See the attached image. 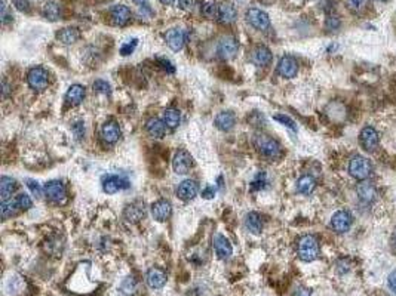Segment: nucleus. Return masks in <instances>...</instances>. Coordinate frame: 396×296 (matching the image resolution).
<instances>
[{
    "label": "nucleus",
    "mask_w": 396,
    "mask_h": 296,
    "mask_svg": "<svg viewBox=\"0 0 396 296\" xmlns=\"http://www.w3.org/2000/svg\"><path fill=\"white\" fill-rule=\"evenodd\" d=\"M254 145L257 151L269 160H278L282 156V145L269 135L257 133L254 138Z\"/></svg>",
    "instance_id": "1"
},
{
    "label": "nucleus",
    "mask_w": 396,
    "mask_h": 296,
    "mask_svg": "<svg viewBox=\"0 0 396 296\" xmlns=\"http://www.w3.org/2000/svg\"><path fill=\"white\" fill-rule=\"evenodd\" d=\"M298 256L304 262H312L319 256V243L315 236H303L298 241Z\"/></svg>",
    "instance_id": "2"
},
{
    "label": "nucleus",
    "mask_w": 396,
    "mask_h": 296,
    "mask_svg": "<svg viewBox=\"0 0 396 296\" xmlns=\"http://www.w3.org/2000/svg\"><path fill=\"white\" fill-rule=\"evenodd\" d=\"M349 172H350V175L355 179L365 181L373 174V165H371V162L367 157L355 156V157H352V160L349 163Z\"/></svg>",
    "instance_id": "3"
},
{
    "label": "nucleus",
    "mask_w": 396,
    "mask_h": 296,
    "mask_svg": "<svg viewBox=\"0 0 396 296\" xmlns=\"http://www.w3.org/2000/svg\"><path fill=\"white\" fill-rule=\"evenodd\" d=\"M43 193L51 201L58 203V204L66 203V200H67V188H66V185L61 181H57V179L46 182L45 187H43Z\"/></svg>",
    "instance_id": "4"
},
{
    "label": "nucleus",
    "mask_w": 396,
    "mask_h": 296,
    "mask_svg": "<svg viewBox=\"0 0 396 296\" xmlns=\"http://www.w3.org/2000/svg\"><path fill=\"white\" fill-rule=\"evenodd\" d=\"M27 82L28 86L34 91H43L48 88L49 83V74L45 68L42 67H34L28 71L27 74Z\"/></svg>",
    "instance_id": "5"
},
{
    "label": "nucleus",
    "mask_w": 396,
    "mask_h": 296,
    "mask_svg": "<svg viewBox=\"0 0 396 296\" xmlns=\"http://www.w3.org/2000/svg\"><path fill=\"white\" fill-rule=\"evenodd\" d=\"M245 18L246 21L255 28V30H260V31H264L270 27V18L269 15L261 10V9H257V7H251L246 10L245 13Z\"/></svg>",
    "instance_id": "6"
},
{
    "label": "nucleus",
    "mask_w": 396,
    "mask_h": 296,
    "mask_svg": "<svg viewBox=\"0 0 396 296\" xmlns=\"http://www.w3.org/2000/svg\"><path fill=\"white\" fill-rule=\"evenodd\" d=\"M193 168V157L186 150H178L172 159V169L177 175H186Z\"/></svg>",
    "instance_id": "7"
},
{
    "label": "nucleus",
    "mask_w": 396,
    "mask_h": 296,
    "mask_svg": "<svg viewBox=\"0 0 396 296\" xmlns=\"http://www.w3.org/2000/svg\"><path fill=\"white\" fill-rule=\"evenodd\" d=\"M129 181L119 175H107L102 178V190L107 194H116L122 190L129 188Z\"/></svg>",
    "instance_id": "8"
},
{
    "label": "nucleus",
    "mask_w": 396,
    "mask_h": 296,
    "mask_svg": "<svg viewBox=\"0 0 396 296\" xmlns=\"http://www.w3.org/2000/svg\"><path fill=\"white\" fill-rule=\"evenodd\" d=\"M239 49V43L233 36H226L220 40L217 52L223 59H232L235 58V55L238 54Z\"/></svg>",
    "instance_id": "9"
},
{
    "label": "nucleus",
    "mask_w": 396,
    "mask_h": 296,
    "mask_svg": "<svg viewBox=\"0 0 396 296\" xmlns=\"http://www.w3.org/2000/svg\"><path fill=\"white\" fill-rule=\"evenodd\" d=\"M352 215L347 212V210H338L332 215L331 218V228L338 233V234H343L346 231L350 230L352 227Z\"/></svg>",
    "instance_id": "10"
},
{
    "label": "nucleus",
    "mask_w": 396,
    "mask_h": 296,
    "mask_svg": "<svg viewBox=\"0 0 396 296\" xmlns=\"http://www.w3.org/2000/svg\"><path fill=\"white\" fill-rule=\"evenodd\" d=\"M165 40H166V45H168L172 51L178 52V51H181L183 46L186 45L187 34H186V31H184L183 28H171V30L166 31V34H165Z\"/></svg>",
    "instance_id": "11"
},
{
    "label": "nucleus",
    "mask_w": 396,
    "mask_h": 296,
    "mask_svg": "<svg viewBox=\"0 0 396 296\" xmlns=\"http://www.w3.org/2000/svg\"><path fill=\"white\" fill-rule=\"evenodd\" d=\"M359 141H361V145L365 151H374L377 147H379V142H380V136L377 133V130L371 126H367L361 130V135H359Z\"/></svg>",
    "instance_id": "12"
},
{
    "label": "nucleus",
    "mask_w": 396,
    "mask_h": 296,
    "mask_svg": "<svg viewBox=\"0 0 396 296\" xmlns=\"http://www.w3.org/2000/svg\"><path fill=\"white\" fill-rule=\"evenodd\" d=\"M278 73L285 79H294L298 73L297 59L291 55H285L278 62Z\"/></svg>",
    "instance_id": "13"
},
{
    "label": "nucleus",
    "mask_w": 396,
    "mask_h": 296,
    "mask_svg": "<svg viewBox=\"0 0 396 296\" xmlns=\"http://www.w3.org/2000/svg\"><path fill=\"white\" fill-rule=\"evenodd\" d=\"M146 213H147L146 204L141 200H135V201L129 203L123 210V216L129 222H140L141 219H144Z\"/></svg>",
    "instance_id": "14"
},
{
    "label": "nucleus",
    "mask_w": 396,
    "mask_h": 296,
    "mask_svg": "<svg viewBox=\"0 0 396 296\" xmlns=\"http://www.w3.org/2000/svg\"><path fill=\"white\" fill-rule=\"evenodd\" d=\"M212 246H214V250H215V255H217L218 259H229L233 255L232 243L223 234H215L214 236Z\"/></svg>",
    "instance_id": "15"
},
{
    "label": "nucleus",
    "mask_w": 396,
    "mask_h": 296,
    "mask_svg": "<svg viewBox=\"0 0 396 296\" xmlns=\"http://www.w3.org/2000/svg\"><path fill=\"white\" fill-rule=\"evenodd\" d=\"M251 61L257 67H266L272 62V52L267 46L258 45L251 52Z\"/></svg>",
    "instance_id": "16"
},
{
    "label": "nucleus",
    "mask_w": 396,
    "mask_h": 296,
    "mask_svg": "<svg viewBox=\"0 0 396 296\" xmlns=\"http://www.w3.org/2000/svg\"><path fill=\"white\" fill-rule=\"evenodd\" d=\"M172 213V206L168 200H158L152 204V215L156 221L165 222Z\"/></svg>",
    "instance_id": "17"
},
{
    "label": "nucleus",
    "mask_w": 396,
    "mask_h": 296,
    "mask_svg": "<svg viewBox=\"0 0 396 296\" xmlns=\"http://www.w3.org/2000/svg\"><path fill=\"white\" fill-rule=\"evenodd\" d=\"M199 193V185L196 181L193 179H186L183 182H180L178 188H177V194L178 197L184 201H189V200H193V198L198 196Z\"/></svg>",
    "instance_id": "18"
},
{
    "label": "nucleus",
    "mask_w": 396,
    "mask_h": 296,
    "mask_svg": "<svg viewBox=\"0 0 396 296\" xmlns=\"http://www.w3.org/2000/svg\"><path fill=\"white\" fill-rule=\"evenodd\" d=\"M146 282L152 289H162L166 285V274L160 268H150L146 274Z\"/></svg>",
    "instance_id": "19"
},
{
    "label": "nucleus",
    "mask_w": 396,
    "mask_h": 296,
    "mask_svg": "<svg viewBox=\"0 0 396 296\" xmlns=\"http://www.w3.org/2000/svg\"><path fill=\"white\" fill-rule=\"evenodd\" d=\"M238 16V10L230 1H223L218 4V21L223 24H232L235 22Z\"/></svg>",
    "instance_id": "20"
},
{
    "label": "nucleus",
    "mask_w": 396,
    "mask_h": 296,
    "mask_svg": "<svg viewBox=\"0 0 396 296\" xmlns=\"http://www.w3.org/2000/svg\"><path fill=\"white\" fill-rule=\"evenodd\" d=\"M110 15H111V21L119 27L128 24V21L131 19V10L125 4H114L110 10Z\"/></svg>",
    "instance_id": "21"
},
{
    "label": "nucleus",
    "mask_w": 396,
    "mask_h": 296,
    "mask_svg": "<svg viewBox=\"0 0 396 296\" xmlns=\"http://www.w3.org/2000/svg\"><path fill=\"white\" fill-rule=\"evenodd\" d=\"M217 129L223 130V132H229L235 127L236 123V116L232 111H221L217 114L215 120H214Z\"/></svg>",
    "instance_id": "22"
},
{
    "label": "nucleus",
    "mask_w": 396,
    "mask_h": 296,
    "mask_svg": "<svg viewBox=\"0 0 396 296\" xmlns=\"http://www.w3.org/2000/svg\"><path fill=\"white\" fill-rule=\"evenodd\" d=\"M166 124H165V121L163 120H160V118H150L147 123H146V132L152 136V138H158V139H160V138H163L165 135H166Z\"/></svg>",
    "instance_id": "23"
},
{
    "label": "nucleus",
    "mask_w": 396,
    "mask_h": 296,
    "mask_svg": "<svg viewBox=\"0 0 396 296\" xmlns=\"http://www.w3.org/2000/svg\"><path fill=\"white\" fill-rule=\"evenodd\" d=\"M101 138L107 144H114L120 138V127L114 121H107L101 127Z\"/></svg>",
    "instance_id": "24"
},
{
    "label": "nucleus",
    "mask_w": 396,
    "mask_h": 296,
    "mask_svg": "<svg viewBox=\"0 0 396 296\" xmlns=\"http://www.w3.org/2000/svg\"><path fill=\"white\" fill-rule=\"evenodd\" d=\"M263 219L257 212H249L245 216V228L252 234H260L263 231Z\"/></svg>",
    "instance_id": "25"
},
{
    "label": "nucleus",
    "mask_w": 396,
    "mask_h": 296,
    "mask_svg": "<svg viewBox=\"0 0 396 296\" xmlns=\"http://www.w3.org/2000/svg\"><path fill=\"white\" fill-rule=\"evenodd\" d=\"M18 188V184L15 179L9 178V177H1L0 179V197L1 201H6V200H10L12 194L16 191Z\"/></svg>",
    "instance_id": "26"
},
{
    "label": "nucleus",
    "mask_w": 396,
    "mask_h": 296,
    "mask_svg": "<svg viewBox=\"0 0 396 296\" xmlns=\"http://www.w3.org/2000/svg\"><path fill=\"white\" fill-rule=\"evenodd\" d=\"M79 37H80V33L75 27H67V28H63L57 33V39L63 45H73L79 40Z\"/></svg>",
    "instance_id": "27"
},
{
    "label": "nucleus",
    "mask_w": 396,
    "mask_h": 296,
    "mask_svg": "<svg viewBox=\"0 0 396 296\" xmlns=\"http://www.w3.org/2000/svg\"><path fill=\"white\" fill-rule=\"evenodd\" d=\"M85 88L82 85H72L66 94V101L70 104V105H79L83 99H85Z\"/></svg>",
    "instance_id": "28"
},
{
    "label": "nucleus",
    "mask_w": 396,
    "mask_h": 296,
    "mask_svg": "<svg viewBox=\"0 0 396 296\" xmlns=\"http://www.w3.org/2000/svg\"><path fill=\"white\" fill-rule=\"evenodd\" d=\"M356 191H358L359 198H361L362 201H365V203H371L373 200H376V196H377V190H376V187L371 185L370 182H365V181L361 182V184L358 185Z\"/></svg>",
    "instance_id": "29"
},
{
    "label": "nucleus",
    "mask_w": 396,
    "mask_h": 296,
    "mask_svg": "<svg viewBox=\"0 0 396 296\" xmlns=\"http://www.w3.org/2000/svg\"><path fill=\"white\" fill-rule=\"evenodd\" d=\"M43 16L48 21H58L61 18V6L57 0H49L43 6Z\"/></svg>",
    "instance_id": "30"
},
{
    "label": "nucleus",
    "mask_w": 396,
    "mask_h": 296,
    "mask_svg": "<svg viewBox=\"0 0 396 296\" xmlns=\"http://www.w3.org/2000/svg\"><path fill=\"white\" fill-rule=\"evenodd\" d=\"M315 188H316V181L310 175H304L297 181V191L300 194L309 196V194L313 193Z\"/></svg>",
    "instance_id": "31"
},
{
    "label": "nucleus",
    "mask_w": 396,
    "mask_h": 296,
    "mask_svg": "<svg viewBox=\"0 0 396 296\" xmlns=\"http://www.w3.org/2000/svg\"><path fill=\"white\" fill-rule=\"evenodd\" d=\"M163 121L169 129H175L181 123V114L175 108H168L163 111Z\"/></svg>",
    "instance_id": "32"
},
{
    "label": "nucleus",
    "mask_w": 396,
    "mask_h": 296,
    "mask_svg": "<svg viewBox=\"0 0 396 296\" xmlns=\"http://www.w3.org/2000/svg\"><path fill=\"white\" fill-rule=\"evenodd\" d=\"M202 13L208 19H218V3L217 0H203Z\"/></svg>",
    "instance_id": "33"
},
{
    "label": "nucleus",
    "mask_w": 396,
    "mask_h": 296,
    "mask_svg": "<svg viewBox=\"0 0 396 296\" xmlns=\"http://www.w3.org/2000/svg\"><path fill=\"white\" fill-rule=\"evenodd\" d=\"M0 210H1V216H3V219H7V218L16 215V213L19 212V209H18L15 200H12V198H10V200H6V201H1Z\"/></svg>",
    "instance_id": "34"
},
{
    "label": "nucleus",
    "mask_w": 396,
    "mask_h": 296,
    "mask_svg": "<svg viewBox=\"0 0 396 296\" xmlns=\"http://www.w3.org/2000/svg\"><path fill=\"white\" fill-rule=\"evenodd\" d=\"M120 292L126 296H134L137 292V282L134 277H126L120 283Z\"/></svg>",
    "instance_id": "35"
},
{
    "label": "nucleus",
    "mask_w": 396,
    "mask_h": 296,
    "mask_svg": "<svg viewBox=\"0 0 396 296\" xmlns=\"http://www.w3.org/2000/svg\"><path fill=\"white\" fill-rule=\"evenodd\" d=\"M346 4L349 10H352L353 13H361L367 9L368 0H346Z\"/></svg>",
    "instance_id": "36"
},
{
    "label": "nucleus",
    "mask_w": 396,
    "mask_h": 296,
    "mask_svg": "<svg viewBox=\"0 0 396 296\" xmlns=\"http://www.w3.org/2000/svg\"><path fill=\"white\" fill-rule=\"evenodd\" d=\"M13 200H15V203H16L19 212H21V210H28V209L33 206V200L30 198V196H27V194H24V193H22V194H18Z\"/></svg>",
    "instance_id": "37"
},
{
    "label": "nucleus",
    "mask_w": 396,
    "mask_h": 296,
    "mask_svg": "<svg viewBox=\"0 0 396 296\" xmlns=\"http://www.w3.org/2000/svg\"><path fill=\"white\" fill-rule=\"evenodd\" d=\"M273 120H276V121L282 123L284 126L290 127L291 130L297 132V124H296V121H294L291 117H288V116H285V114H275V116H273Z\"/></svg>",
    "instance_id": "38"
},
{
    "label": "nucleus",
    "mask_w": 396,
    "mask_h": 296,
    "mask_svg": "<svg viewBox=\"0 0 396 296\" xmlns=\"http://www.w3.org/2000/svg\"><path fill=\"white\" fill-rule=\"evenodd\" d=\"M94 91L98 92V94H102V95H110V94H111V88H110V85H108L105 80H101V79H98V80L94 82Z\"/></svg>",
    "instance_id": "39"
},
{
    "label": "nucleus",
    "mask_w": 396,
    "mask_h": 296,
    "mask_svg": "<svg viewBox=\"0 0 396 296\" xmlns=\"http://www.w3.org/2000/svg\"><path fill=\"white\" fill-rule=\"evenodd\" d=\"M137 45H138V40H137V39H132L131 42L125 43V45L120 48V54H122L123 57H126V55H131V54L135 51Z\"/></svg>",
    "instance_id": "40"
},
{
    "label": "nucleus",
    "mask_w": 396,
    "mask_h": 296,
    "mask_svg": "<svg viewBox=\"0 0 396 296\" xmlns=\"http://www.w3.org/2000/svg\"><path fill=\"white\" fill-rule=\"evenodd\" d=\"M25 182H27V187L30 188V191H31L33 196H36V197H42L43 190H42V187L39 185V182H36V181H33V179H27Z\"/></svg>",
    "instance_id": "41"
},
{
    "label": "nucleus",
    "mask_w": 396,
    "mask_h": 296,
    "mask_svg": "<svg viewBox=\"0 0 396 296\" xmlns=\"http://www.w3.org/2000/svg\"><path fill=\"white\" fill-rule=\"evenodd\" d=\"M12 3H13L16 10L24 12V13L30 12V1L28 0H12Z\"/></svg>",
    "instance_id": "42"
},
{
    "label": "nucleus",
    "mask_w": 396,
    "mask_h": 296,
    "mask_svg": "<svg viewBox=\"0 0 396 296\" xmlns=\"http://www.w3.org/2000/svg\"><path fill=\"white\" fill-rule=\"evenodd\" d=\"M12 15L7 13V4H6V0H1V22L6 24L7 21H12Z\"/></svg>",
    "instance_id": "43"
},
{
    "label": "nucleus",
    "mask_w": 396,
    "mask_h": 296,
    "mask_svg": "<svg viewBox=\"0 0 396 296\" xmlns=\"http://www.w3.org/2000/svg\"><path fill=\"white\" fill-rule=\"evenodd\" d=\"M178 6L183 10H192L196 6V0H178Z\"/></svg>",
    "instance_id": "44"
},
{
    "label": "nucleus",
    "mask_w": 396,
    "mask_h": 296,
    "mask_svg": "<svg viewBox=\"0 0 396 296\" xmlns=\"http://www.w3.org/2000/svg\"><path fill=\"white\" fill-rule=\"evenodd\" d=\"M158 61H159V64L162 65V68L166 70L168 73H174V71H175V68H174V65L171 64V61H168V59H165V58H159Z\"/></svg>",
    "instance_id": "45"
},
{
    "label": "nucleus",
    "mask_w": 396,
    "mask_h": 296,
    "mask_svg": "<svg viewBox=\"0 0 396 296\" xmlns=\"http://www.w3.org/2000/svg\"><path fill=\"white\" fill-rule=\"evenodd\" d=\"M266 184V175L264 174H258L257 179L252 182V188H263Z\"/></svg>",
    "instance_id": "46"
},
{
    "label": "nucleus",
    "mask_w": 396,
    "mask_h": 296,
    "mask_svg": "<svg viewBox=\"0 0 396 296\" xmlns=\"http://www.w3.org/2000/svg\"><path fill=\"white\" fill-rule=\"evenodd\" d=\"M388 283H389V288H391V291L394 292L396 295V270L395 271H392L391 274H389V277H388Z\"/></svg>",
    "instance_id": "47"
},
{
    "label": "nucleus",
    "mask_w": 396,
    "mask_h": 296,
    "mask_svg": "<svg viewBox=\"0 0 396 296\" xmlns=\"http://www.w3.org/2000/svg\"><path fill=\"white\" fill-rule=\"evenodd\" d=\"M202 197L208 198V200H209V198H214L215 197V188H214V187H211V185H209V187H206V188L202 191Z\"/></svg>",
    "instance_id": "48"
},
{
    "label": "nucleus",
    "mask_w": 396,
    "mask_h": 296,
    "mask_svg": "<svg viewBox=\"0 0 396 296\" xmlns=\"http://www.w3.org/2000/svg\"><path fill=\"white\" fill-rule=\"evenodd\" d=\"M338 25H340V21H338L337 18H334V16L328 18V21H326V27H328L329 30H335V28H338Z\"/></svg>",
    "instance_id": "49"
},
{
    "label": "nucleus",
    "mask_w": 396,
    "mask_h": 296,
    "mask_svg": "<svg viewBox=\"0 0 396 296\" xmlns=\"http://www.w3.org/2000/svg\"><path fill=\"white\" fill-rule=\"evenodd\" d=\"M294 296H312L310 291L306 289V288H298L297 291L294 292Z\"/></svg>",
    "instance_id": "50"
},
{
    "label": "nucleus",
    "mask_w": 396,
    "mask_h": 296,
    "mask_svg": "<svg viewBox=\"0 0 396 296\" xmlns=\"http://www.w3.org/2000/svg\"><path fill=\"white\" fill-rule=\"evenodd\" d=\"M7 91H9V88H7V85H6V82H3V97L7 95Z\"/></svg>",
    "instance_id": "51"
},
{
    "label": "nucleus",
    "mask_w": 396,
    "mask_h": 296,
    "mask_svg": "<svg viewBox=\"0 0 396 296\" xmlns=\"http://www.w3.org/2000/svg\"><path fill=\"white\" fill-rule=\"evenodd\" d=\"M160 3H163V4H172V3H175V0H160Z\"/></svg>",
    "instance_id": "52"
},
{
    "label": "nucleus",
    "mask_w": 396,
    "mask_h": 296,
    "mask_svg": "<svg viewBox=\"0 0 396 296\" xmlns=\"http://www.w3.org/2000/svg\"><path fill=\"white\" fill-rule=\"evenodd\" d=\"M132 1H134V3H137V4H144L147 0H132Z\"/></svg>",
    "instance_id": "53"
},
{
    "label": "nucleus",
    "mask_w": 396,
    "mask_h": 296,
    "mask_svg": "<svg viewBox=\"0 0 396 296\" xmlns=\"http://www.w3.org/2000/svg\"><path fill=\"white\" fill-rule=\"evenodd\" d=\"M394 246H395V250H396V231H395V236H394Z\"/></svg>",
    "instance_id": "54"
},
{
    "label": "nucleus",
    "mask_w": 396,
    "mask_h": 296,
    "mask_svg": "<svg viewBox=\"0 0 396 296\" xmlns=\"http://www.w3.org/2000/svg\"><path fill=\"white\" fill-rule=\"evenodd\" d=\"M382 1H383V0H382Z\"/></svg>",
    "instance_id": "55"
}]
</instances>
